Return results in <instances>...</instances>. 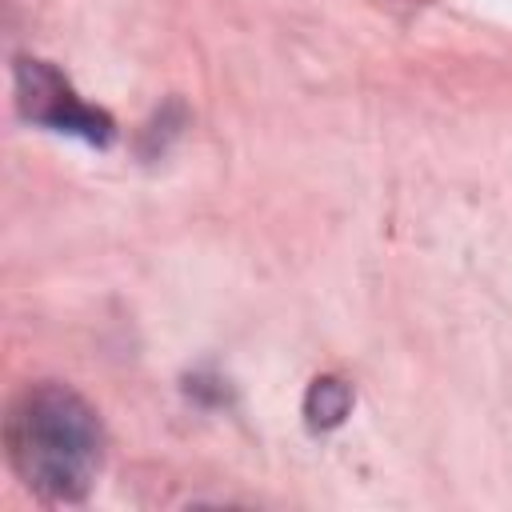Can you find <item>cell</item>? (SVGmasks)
I'll return each mask as SVG.
<instances>
[{
  "label": "cell",
  "mask_w": 512,
  "mask_h": 512,
  "mask_svg": "<svg viewBox=\"0 0 512 512\" xmlns=\"http://www.w3.org/2000/svg\"><path fill=\"white\" fill-rule=\"evenodd\" d=\"M8 460L48 500H80L104 460V428L84 396L64 384H32L8 412Z\"/></svg>",
  "instance_id": "obj_1"
},
{
  "label": "cell",
  "mask_w": 512,
  "mask_h": 512,
  "mask_svg": "<svg viewBox=\"0 0 512 512\" xmlns=\"http://www.w3.org/2000/svg\"><path fill=\"white\" fill-rule=\"evenodd\" d=\"M16 100H20V112L52 132H68V136H80L88 144H108L112 140V116L84 104L72 84L44 60H32V56H20L16 60Z\"/></svg>",
  "instance_id": "obj_2"
},
{
  "label": "cell",
  "mask_w": 512,
  "mask_h": 512,
  "mask_svg": "<svg viewBox=\"0 0 512 512\" xmlns=\"http://www.w3.org/2000/svg\"><path fill=\"white\" fill-rule=\"evenodd\" d=\"M352 408V388L340 380V376H316L308 384V396H304V416L316 432H328L336 428Z\"/></svg>",
  "instance_id": "obj_3"
}]
</instances>
